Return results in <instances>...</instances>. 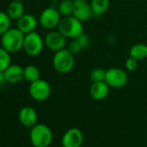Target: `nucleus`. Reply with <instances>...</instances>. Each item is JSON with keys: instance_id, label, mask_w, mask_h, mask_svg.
<instances>
[{"instance_id": "f257e3e1", "label": "nucleus", "mask_w": 147, "mask_h": 147, "mask_svg": "<svg viewBox=\"0 0 147 147\" xmlns=\"http://www.w3.org/2000/svg\"><path fill=\"white\" fill-rule=\"evenodd\" d=\"M57 29L67 39L70 40H75L84 33L83 23L73 15L62 18Z\"/></svg>"}, {"instance_id": "f03ea898", "label": "nucleus", "mask_w": 147, "mask_h": 147, "mask_svg": "<svg viewBox=\"0 0 147 147\" xmlns=\"http://www.w3.org/2000/svg\"><path fill=\"white\" fill-rule=\"evenodd\" d=\"M24 36L25 35L17 27H11L1 36L0 42H1V46L11 54L16 53L23 49Z\"/></svg>"}, {"instance_id": "7ed1b4c3", "label": "nucleus", "mask_w": 147, "mask_h": 147, "mask_svg": "<svg viewBox=\"0 0 147 147\" xmlns=\"http://www.w3.org/2000/svg\"><path fill=\"white\" fill-rule=\"evenodd\" d=\"M52 64L55 70L59 74H67L71 72L76 64L75 55L72 54L67 49H63L55 52Z\"/></svg>"}, {"instance_id": "20e7f679", "label": "nucleus", "mask_w": 147, "mask_h": 147, "mask_svg": "<svg viewBox=\"0 0 147 147\" xmlns=\"http://www.w3.org/2000/svg\"><path fill=\"white\" fill-rule=\"evenodd\" d=\"M30 139L34 147H49L53 139L50 128L43 124H36L31 127Z\"/></svg>"}, {"instance_id": "39448f33", "label": "nucleus", "mask_w": 147, "mask_h": 147, "mask_svg": "<svg viewBox=\"0 0 147 147\" xmlns=\"http://www.w3.org/2000/svg\"><path fill=\"white\" fill-rule=\"evenodd\" d=\"M44 45V39L42 36L38 32L33 31L25 35L23 49L28 55L36 56L42 53Z\"/></svg>"}, {"instance_id": "423d86ee", "label": "nucleus", "mask_w": 147, "mask_h": 147, "mask_svg": "<svg viewBox=\"0 0 147 147\" xmlns=\"http://www.w3.org/2000/svg\"><path fill=\"white\" fill-rule=\"evenodd\" d=\"M62 17L57 8L49 6L45 8L39 16V24L47 30H53L58 27Z\"/></svg>"}, {"instance_id": "0eeeda50", "label": "nucleus", "mask_w": 147, "mask_h": 147, "mask_svg": "<svg viewBox=\"0 0 147 147\" xmlns=\"http://www.w3.org/2000/svg\"><path fill=\"white\" fill-rule=\"evenodd\" d=\"M105 82L112 88H121L128 82L127 73L120 67H110L106 70Z\"/></svg>"}, {"instance_id": "6e6552de", "label": "nucleus", "mask_w": 147, "mask_h": 147, "mask_svg": "<svg viewBox=\"0 0 147 147\" xmlns=\"http://www.w3.org/2000/svg\"><path fill=\"white\" fill-rule=\"evenodd\" d=\"M29 94L33 100L36 101H44L50 96L51 87L47 81L40 78L39 80L30 83Z\"/></svg>"}, {"instance_id": "1a4fd4ad", "label": "nucleus", "mask_w": 147, "mask_h": 147, "mask_svg": "<svg viewBox=\"0 0 147 147\" xmlns=\"http://www.w3.org/2000/svg\"><path fill=\"white\" fill-rule=\"evenodd\" d=\"M44 43L46 47L53 51L57 52L65 49L67 44V38L57 30H49L44 37Z\"/></svg>"}, {"instance_id": "9d476101", "label": "nucleus", "mask_w": 147, "mask_h": 147, "mask_svg": "<svg viewBox=\"0 0 147 147\" xmlns=\"http://www.w3.org/2000/svg\"><path fill=\"white\" fill-rule=\"evenodd\" d=\"M73 16L82 23L88 21L94 16L90 3L87 0H74Z\"/></svg>"}, {"instance_id": "9b49d317", "label": "nucleus", "mask_w": 147, "mask_h": 147, "mask_svg": "<svg viewBox=\"0 0 147 147\" xmlns=\"http://www.w3.org/2000/svg\"><path fill=\"white\" fill-rule=\"evenodd\" d=\"M83 134L78 128L68 129L61 138L63 147H82L83 143Z\"/></svg>"}, {"instance_id": "f8f14e48", "label": "nucleus", "mask_w": 147, "mask_h": 147, "mask_svg": "<svg viewBox=\"0 0 147 147\" xmlns=\"http://www.w3.org/2000/svg\"><path fill=\"white\" fill-rule=\"evenodd\" d=\"M38 24L39 22L34 15L30 13H24L20 18L17 20V28L24 35H26L36 31Z\"/></svg>"}, {"instance_id": "ddd939ff", "label": "nucleus", "mask_w": 147, "mask_h": 147, "mask_svg": "<svg viewBox=\"0 0 147 147\" xmlns=\"http://www.w3.org/2000/svg\"><path fill=\"white\" fill-rule=\"evenodd\" d=\"M37 113L32 107H24L18 113V119L25 127H33L37 123Z\"/></svg>"}, {"instance_id": "4468645a", "label": "nucleus", "mask_w": 147, "mask_h": 147, "mask_svg": "<svg viewBox=\"0 0 147 147\" xmlns=\"http://www.w3.org/2000/svg\"><path fill=\"white\" fill-rule=\"evenodd\" d=\"M24 67H21L18 64H11L5 71L4 75L6 81V83L10 84H17L24 80Z\"/></svg>"}, {"instance_id": "2eb2a0df", "label": "nucleus", "mask_w": 147, "mask_h": 147, "mask_svg": "<svg viewBox=\"0 0 147 147\" xmlns=\"http://www.w3.org/2000/svg\"><path fill=\"white\" fill-rule=\"evenodd\" d=\"M109 86L106 83L105 81L92 82L89 88V93L94 100H103L107 97L109 94Z\"/></svg>"}, {"instance_id": "dca6fc26", "label": "nucleus", "mask_w": 147, "mask_h": 147, "mask_svg": "<svg viewBox=\"0 0 147 147\" xmlns=\"http://www.w3.org/2000/svg\"><path fill=\"white\" fill-rule=\"evenodd\" d=\"M6 13L11 20H18L25 13V8L23 2L11 1L6 9Z\"/></svg>"}, {"instance_id": "f3484780", "label": "nucleus", "mask_w": 147, "mask_h": 147, "mask_svg": "<svg viewBox=\"0 0 147 147\" xmlns=\"http://www.w3.org/2000/svg\"><path fill=\"white\" fill-rule=\"evenodd\" d=\"M90 5L94 17H100L109 9L110 1L109 0H91Z\"/></svg>"}, {"instance_id": "a211bd4d", "label": "nucleus", "mask_w": 147, "mask_h": 147, "mask_svg": "<svg viewBox=\"0 0 147 147\" xmlns=\"http://www.w3.org/2000/svg\"><path fill=\"white\" fill-rule=\"evenodd\" d=\"M129 55L135 58L138 61L147 58V45L142 42L132 45L130 48Z\"/></svg>"}, {"instance_id": "6ab92c4d", "label": "nucleus", "mask_w": 147, "mask_h": 147, "mask_svg": "<svg viewBox=\"0 0 147 147\" xmlns=\"http://www.w3.org/2000/svg\"><path fill=\"white\" fill-rule=\"evenodd\" d=\"M24 80L31 83L41 78V72L36 66L28 65L24 69Z\"/></svg>"}, {"instance_id": "aec40b11", "label": "nucleus", "mask_w": 147, "mask_h": 147, "mask_svg": "<svg viewBox=\"0 0 147 147\" xmlns=\"http://www.w3.org/2000/svg\"><path fill=\"white\" fill-rule=\"evenodd\" d=\"M57 9L62 18L72 16L74 11V0H61Z\"/></svg>"}, {"instance_id": "412c9836", "label": "nucleus", "mask_w": 147, "mask_h": 147, "mask_svg": "<svg viewBox=\"0 0 147 147\" xmlns=\"http://www.w3.org/2000/svg\"><path fill=\"white\" fill-rule=\"evenodd\" d=\"M11 64V53L1 46L0 47V71L4 72Z\"/></svg>"}, {"instance_id": "4be33fe9", "label": "nucleus", "mask_w": 147, "mask_h": 147, "mask_svg": "<svg viewBox=\"0 0 147 147\" xmlns=\"http://www.w3.org/2000/svg\"><path fill=\"white\" fill-rule=\"evenodd\" d=\"M11 26V19L6 11H0V36L7 31Z\"/></svg>"}, {"instance_id": "5701e85b", "label": "nucleus", "mask_w": 147, "mask_h": 147, "mask_svg": "<svg viewBox=\"0 0 147 147\" xmlns=\"http://www.w3.org/2000/svg\"><path fill=\"white\" fill-rule=\"evenodd\" d=\"M105 76H106V70L101 67H97L93 69L89 76L90 81L92 82H103L105 81Z\"/></svg>"}, {"instance_id": "b1692460", "label": "nucleus", "mask_w": 147, "mask_h": 147, "mask_svg": "<svg viewBox=\"0 0 147 147\" xmlns=\"http://www.w3.org/2000/svg\"><path fill=\"white\" fill-rule=\"evenodd\" d=\"M72 54H74V55H77V54H79L83 49H82V47L81 46V44L79 43V42L76 40V39H75V40H72L69 43H68V45H67V48Z\"/></svg>"}, {"instance_id": "393cba45", "label": "nucleus", "mask_w": 147, "mask_h": 147, "mask_svg": "<svg viewBox=\"0 0 147 147\" xmlns=\"http://www.w3.org/2000/svg\"><path fill=\"white\" fill-rule=\"evenodd\" d=\"M125 68L130 71V72H133V71H136L138 67V61L136 60L135 58L133 57H131L129 56L126 60H125Z\"/></svg>"}, {"instance_id": "a878e982", "label": "nucleus", "mask_w": 147, "mask_h": 147, "mask_svg": "<svg viewBox=\"0 0 147 147\" xmlns=\"http://www.w3.org/2000/svg\"><path fill=\"white\" fill-rule=\"evenodd\" d=\"M76 40L79 42V43L81 44V46L82 47V49H87L89 44H90V38L89 36L86 34V33H83L78 38H76Z\"/></svg>"}, {"instance_id": "bb28decb", "label": "nucleus", "mask_w": 147, "mask_h": 147, "mask_svg": "<svg viewBox=\"0 0 147 147\" xmlns=\"http://www.w3.org/2000/svg\"><path fill=\"white\" fill-rule=\"evenodd\" d=\"M5 83H6V81H5V78L4 72L0 71V87L3 86Z\"/></svg>"}, {"instance_id": "cd10ccee", "label": "nucleus", "mask_w": 147, "mask_h": 147, "mask_svg": "<svg viewBox=\"0 0 147 147\" xmlns=\"http://www.w3.org/2000/svg\"><path fill=\"white\" fill-rule=\"evenodd\" d=\"M11 1H19V2H24L25 0H11Z\"/></svg>"}]
</instances>
